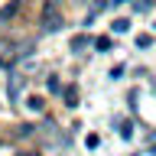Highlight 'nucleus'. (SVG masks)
<instances>
[{
  "label": "nucleus",
  "instance_id": "20e7f679",
  "mask_svg": "<svg viewBox=\"0 0 156 156\" xmlns=\"http://www.w3.org/2000/svg\"><path fill=\"white\" fill-rule=\"evenodd\" d=\"M46 85H49V91H52V94H58V91H62V85H58V81H55V78H49V81H46Z\"/></svg>",
  "mask_w": 156,
  "mask_h": 156
},
{
  "label": "nucleus",
  "instance_id": "7ed1b4c3",
  "mask_svg": "<svg viewBox=\"0 0 156 156\" xmlns=\"http://www.w3.org/2000/svg\"><path fill=\"white\" fill-rule=\"evenodd\" d=\"M16 10H20V3H7V7L0 10V20H10L13 13H16Z\"/></svg>",
  "mask_w": 156,
  "mask_h": 156
},
{
  "label": "nucleus",
  "instance_id": "f03ea898",
  "mask_svg": "<svg viewBox=\"0 0 156 156\" xmlns=\"http://www.w3.org/2000/svg\"><path fill=\"white\" fill-rule=\"evenodd\" d=\"M88 46H91L88 36H75V39H72V49H75V52H78V49H88Z\"/></svg>",
  "mask_w": 156,
  "mask_h": 156
},
{
  "label": "nucleus",
  "instance_id": "39448f33",
  "mask_svg": "<svg viewBox=\"0 0 156 156\" xmlns=\"http://www.w3.org/2000/svg\"><path fill=\"white\" fill-rule=\"evenodd\" d=\"M127 26H130L127 20H117V23H114V33H127Z\"/></svg>",
  "mask_w": 156,
  "mask_h": 156
},
{
  "label": "nucleus",
  "instance_id": "f257e3e1",
  "mask_svg": "<svg viewBox=\"0 0 156 156\" xmlns=\"http://www.w3.org/2000/svg\"><path fill=\"white\" fill-rule=\"evenodd\" d=\"M46 29H62V16H58L55 7H52V13L46 10Z\"/></svg>",
  "mask_w": 156,
  "mask_h": 156
},
{
  "label": "nucleus",
  "instance_id": "0eeeda50",
  "mask_svg": "<svg viewBox=\"0 0 156 156\" xmlns=\"http://www.w3.org/2000/svg\"><path fill=\"white\" fill-rule=\"evenodd\" d=\"M23 156H36V153H23Z\"/></svg>",
  "mask_w": 156,
  "mask_h": 156
},
{
  "label": "nucleus",
  "instance_id": "423d86ee",
  "mask_svg": "<svg viewBox=\"0 0 156 156\" xmlns=\"http://www.w3.org/2000/svg\"><path fill=\"white\" fill-rule=\"evenodd\" d=\"M29 107L33 111H42V98H29Z\"/></svg>",
  "mask_w": 156,
  "mask_h": 156
}]
</instances>
